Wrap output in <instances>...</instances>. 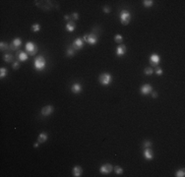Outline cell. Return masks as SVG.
Returning a JSON list of instances; mask_svg holds the SVG:
<instances>
[{
	"mask_svg": "<svg viewBox=\"0 0 185 177\" xmlns=\"http://www.w3.org/2000/svg\"><path fill=\"white\" fill-rule=\"evenodd\" d=\"M46 66V61L43 56H38L35 60V68L37 71H42L44 70Z\"/></svg>",
	"mask_w": 185,
	"mask_h": 177,
	"instance_id": "6da1fadb",
	"label": "cell"
},
{
	"mask_svg": "<svg viewBox=\"0 0 185 177\" xmlns=\"http://www.w3.org/2000/svg\"><path fill=\"white\" fill-rule=\"evenodd\" d=\"M130 20H131V13L127 10H123L121 11L120 13V21L121 24L126 26L130 23Z\"/></svg>",
	"mask_w": 185,
	"mask_h": 177,
	"instance_id": "7a4b0ae2",
	"label": "cell"
},
{
	"mask_svg": "<svg viewBox=\"0 0 185 177\" xmlns=\"http://www.w3.org/2000/svg\"><path fill=\"white\" fill-rule=\"evenodd\" d=\"M112 81V77L108 73H103L100 76V83L103 86H108Z\"/></svg>",
	"mask_w": 185,
	"mask_h": 177,
	"instance_id": "3957f363",
	"label": "cell"
},
{
	"mask_svg": "<svg viewBox=\"0 0 185 177\" xmlns=\"http://www.w3.org/2000/svg\"><path fill=\"white\" fill-rule=\"evenodd\" d=\"M26 50H27V52H28L30 56H34L37 54V47L33 43V42H31V41H29L26 43Z\"/></svg>",
	"mask_w": 185,
	"mask_h": 177,
	"instance_id": "277c9868",
	"label": "cell"
},
{
	"mask_svg": "<svg viewBox=\"0 0 185 177\" xmlns=\"http://www.w3.org/2000/svg\"><path fill=\"white\" fill-rule=\"evenodd\" d=\"M83 39H84V41L88 42L89 44H92V45H94V44H96L97 41H98V37H97L96 34H90V35L85 36Z\"/></svg>",
	"mask_w": 185,
	"mask_h": 177,
	"instance_id": "5b68a950",
	"label": "cell"
},
{
	"mask_svg": "<svg viewBox=\"0 0 185 177\" xmlns=\"http://www.w3.org/2000/svg\"><path fill=\"white\" fill-rule=\"evenodd\" d=\"M83 46H84V39L80 38V37L76 38L74 41H73V43L71 44V47L74 50H80V49L83 48Z\"/></svg>",
	"mask_w": 185,
	"mask_h": 177,
	"instance_id": "8992f818",
	"label": "cell"
},
{
	"mask_svg": "<svg viewBox=\"0 0 185 177\" xmlns=\"http://www.w3.org/2000/svg\"><path fill=\"white\" fill-rule=\"evenodd\" d=\"M21 45H22V39L20 37H16L13 39L12 43L9 45V49L10 50H17L20 48Z\"/></svg>",
	"mask_w": 185,
	"mask_h": 177,
	"instance_id": "52a82bcc",
	"label": "cell"
},
{
	"mask_svg": "<svg viewBox=\"0 0 185 177\" xmlns=\"http://www.w3.org/2000/svg\"><path fill=\"white\" fill-rule=\"evenodd\" d=\"M159 61H160V58H159V56L156 54V53H153L152 55L150 56V59H149V62H150V64L152 66H157L158 65V63H159Z\"/></svg>",
	"mask_w": 185,
	"mask_h": 177,
	"instance_id": "ba28073f",
	"label": "cell"
},
{
	"mask_svg": "<svg viewBox=\"0 0 185 177\" xmlns=\"http://www.w3.org/2000/svg\"><path fill=\"white\" fill-rule=\"evenodd\" d=\"M152 91H153V88H152V86L149 84H145L143 85L141 88H140V92L142 94H144V95H147L149 94L150 93H152Z\"/></svg>",
	"mask_w": 185,
	"mask_h": 177,
	"instance_id": "9c48e42d",
	"label": "cell"
},
{
	"mask_svg": "<svg viewBox=\"0 0 185 177\" xmlns=\"http://www.w3.org/2000/svg\"><path fill=\"white\" fill-rule=\"evenodd\" d=\"M112 165H111L110 163H105V164H103L101 166V169H100V171L102 172V174H108V173H110L111 171H112Z\"/></svg>",
	"mask_w": 185,
	"mask_h": 177,
	"instance_id": "30bf717a",
	"label": "cell"
},
{
	"mask_svg": "<svg viewBox=\"0 0 185 177\" xmlns=\"http://www.w3.org/2000/svg\"><path fill=\"white\" fill-rule=\"evenodd\" d=\"M53 112V106L51 105H46L41 108V115L42 116H48Z\"/></svg>",
	"mask_w": 185,
	"mask_h": 177,
	"instance_id": "8fae6325",
	"label": "cell"
},
{
	"mask_svg": "<svg viewBox=\"0 0 185 177\" xmlns=\"http://www.w3.org/2000/svg\"><path fill=\"white\" fill-rule=\"evenodd\" d=\"M28 54L26 53V52H24V51H17V53H16V58L18 59L19 61H26L27 59H28Z\"/></svg>",
	"mask_w": 185,
	"mask_h": 177,
	"instance_id": "7c38bea8",
	"label": "cell"
},
{
	"mask_svg": "<svg viewBox=\"0 0 185 177\" xmlns=\"http://www.w3.org/2000/svg\"><path fill=\"white\" fill-rule=\"evenodd\" d=\"M143 155H144V158L146 159H148V160H151V159L154 158V153H153V150L150 149V148H146Z\"/></svg>",
	"mask_w": 185,
	"mask_h": 177,
	"instance_id": "4fadbf2b",
	"label": "cell"
},
{
	"mask_svg": "<svg viewBox=\"0 0 185 177\" xmlns=\"http://www.w3.org/2000/svg\"><path fill=\"white\" fill-rule=\"evenodd\" d=\"M126 53V46L124 44H120L119 46L116 48V55L117 56H122Z\"/></svg>",
	"mask_w": 185,
	"mask_h": 177,
	"instance_id": "5bb4252c",
	"label": "cell"
},
{
	"mask_svg": "<svg viewBox=\"0 0 185 177\" xmlns=\"http://www.w3.org/2000/svg\"><path fill=\"white\" fill-rule=\"evenodd\" d=\"M72 173H73V176L75 177H79L82 175V173H83V169L81 168V166H75L73 168V170H72Z\"/></svg>",
	"mask_w": 185,
	"mask_h": 177,
	"instance_id": "9a60e30c",
	"label": "cell"
},
{
	"mask_svg": "<svg viewBox=\"0 0 185 177\" xmlns=\"http://www.w3.org/2000/svg\"><path fill=\"white\" fill-rule=\"evenodd\" d=\"M71 91H72L74 93H81V91H82V86L79 84V83H75V84L71 87Z\"/></svg>",
	"mask_w": 185,
	"mask_h": 177,
	"instance_id": "2e32d148",
	"label": "cell"
},
{
	"mask_svg": "<svg viewBox=\"0 0 185 177\" xmlns=\"http://www.w3.org/2000/svg\"><path fill=\"white\" fill-rule=\"evenodd\" d=\"M76 28V24H75L74 21H69L67 24H66V30L68 32H73Z\"/></svg>",
	"mask_w": 185,
	"mask_h": 177,
	"instance_id": "e0dca14e",
	"label": "cell"
},
{
	"mask_svg": "<svg viewBox=\"0 0 185 177\" xmlns=\"http://www.w3.org/2000/svg\"><path fill=\"white\" fill-rule=\"evenodd\" d=\"M47 140V134L46 133H40L39 135H38V138H37V142L39 143V144H41V143H44L45 141Z\"/></svg>",
	"mask_w": 185,
	"mask_h": 177,
	"instance_id": "ac0fdd59",
	"label": "cell"
},
{
	"mask_svg": "<svg viewBox=\"0 0 185 177\" xmlns=\"http://www.w3.org/2000/svg\"><path fill=\"white\" fill-rule=\"evenodd\" d=\"M3 59H4L5 62L11 63V62H13V60H14V56L12 55V54H5L4 57H3Z\"/></svg>",
	"mask_w": 185,
	"mask_h": 177,
	"instance_id": "d6986e66",
	"label": "cell"
},
{
	"mask_svg": "<svg viewBox=\"0 0 185 177\" xmlns=\"http://www.w3.org/2000/svg\"><path fill=\"white\" fill-rule=\"evenodd\" d=\"M176 177H184L185 176V170L184 169H179L177 170L175 173Z\"/></svg>",
	"mask_w": 185,
	"mask_h": 177,
	"instance_id": "ffe728a7",
	"label": "cell"
},
{
	"mask_svg": "<svg viewBox=\"0 0 185 177\" xmlns=\"http://www.w3.org/2000/svg\"><path fill=\"white\" fill-rule=\"evenodd\" d=\"M66 54H67V56H69V57H72V56H74V54H75V50L72 48V47L70 46L68 49H67Z\"/></svg>",
	"mask_w": 185,
	"mask_h": 177,
	"instance_id": "44dd1931",
	"label": "cell"
},
{
	"mask_svg": "<svg viewBox=\"0 0 185 177\" xmlns=\"http://www.w3.org/2000/svg\"><path fill=\"white\" fill-rule=\"evenodd\" d=\"M0 49H1V51L7 50V49H9V45H8L7 43H5V42L1 41V43H0Z\"/></svg>",
	"mask_w": 185,
	"mask_h": 177,
	"instance_id": "7402d4cb",
	"label": "cell"
},
{
	"mask_svg": "<svg viewBox=\"0 0 185 177\" xmlns=\"http://www.w3.org/2000/svg\"><path fill=\"white\" fill-rule=\"evenodd\" d=\"M143 4H144L145 7H151L154 4V1L153 0H144L143 1Z\"/></svg>",
	"mask_w": 185,
	"mask_h": 177,
	"instance_id": "603a6c76",
	"label": "cell"
},
{
	"mask_svg": "<svg viewBox=\"0 0 185 177\" xmlns=\"http://www.w3.org/2000/svg\"><path fill=\"white\" fill-rule=\"evenodd\" d=\"M5 76H7V69L6 68H1L0 69V78H4Z\"/></svg>",
	"mask_w": 185,
	"mask_h": 177,
	"instance_id": "cb8c5ba5",
	"label": "cell"
},
{
	"mask_svg": "<svg viewBox=\"0 0 185 177\" xmlns=\"http://www.w3.org/2000/svg\"><path fill=\"white\" fill-rule=\"evenodd\" d=\"M144 73H145V75H152L153 73H154V70L151 68V67H147V68H145V70H144Z\"/></svg>",
	"mask_w": 185,
	"mask_h": 177,
	"instance_id": "d4e9b609",
	"label": "cell"
},
{
	"mask_svg": "<svg viewBox=\"0 0 185 177\" xmlns=\"http://www.w3.org/2000/svg\"><path fill=\"white\" fill-rule=\"evenodd\" d=\"M114 40L117 42V43H120L123 41V37L121 36V35H116L115 37H114Z\"/></svg>",
	"mask_w": 185,
	"mask_h": 177,
	"instance_id": "484cf974",
	"label": "cell"
},
{
	"mask_svg": "<svg viewBox=\"0 0 185 177\" xmlns=\"http://www.w3.org/2000/svg\"><path fill=\"white\" fill-rule=\"evenodd\" d=\"M39 30H40V26H39L38 24H34V25L32 26V31L35 32V33H37Z\"/></svg>",
	"mask_w": 185,
	"mask_h": 177,
	"instance_id": "4316f807",
	"label": "cell"
},
{
	"mask_svg": "<svg viewBox=\"0 0 185 177\" xmlns=\"http://www.w3.org/2000/svg\"><path fill=\"white\" fill-rule=\"evenodd\" d=\"M114 171H115V173L118 174V175H120V174L123 173V169H122L120 166H116V167L114 168Z\"/></svg>",
	"mask_w": 185,
	"mask_h": 177,
	"instance_id": "83f0119b",
	"label": "cell"
},
{
	"mask_svg": "<svg viewBox=\"0 0 185 177\" xmlns=\"http://www.w3.org/2000/svg\"><path fill=\"white\" fill-rule=\"evenodd\" d=\"M70 19H71L72 21H76V20H78V19H79V15H78V13H73V14H71V15H70Z\"/></svg>",
	"mask_w": 185,
	"mask_h": 177,
	"instance_id": "f1b7e54d",
	"label": "cell"
},
{
	"mask_svg": "<svg viewBox=\"0 0 185 177\" xmlns=\"http://www.w3.org/2000/svg\"><path fill=\"white\" fill-rule=\"evenodd\" d=\"M152 146V143L150 142V141H145L144 143H143V147L146 149V148H150Z\"/></svg>",
	"mask_w": 185,
	"mask_h": 177,
	"instance_id": "f546056e",
	"label": "cell"
},
{
	"mask_svg": "<svg viewBox=\"0 0 185 177\" xmlns=\"http://www.w3.org/2000/svg\"><path fill=\"white\" fill-rule=\"evenodd\" d=\"M163 73H164L163 69L159 68V67H157V69H156V74H157V76H160V75H163Z\"/></svg>",
	"mask_w": 185,
	"mask_h": 177,
	"instance_id": "4dcf8cb0",
	"label": "cell"
},
{
	"mask_svg": "<svg viewBox=\"0 0 185 177\" xmlns=\"http://www.w3.org/2000/svg\"><path fill=\"white\" fill-rule=\"evenodd\" d=\"M19 68H20V64H19L18 61L14 62V63H13V69H15V70H18Z\"/></svg>",
	"mask_w": 185,
	"mask_h": 177,
	"instance_id": "1f68e13d",
	"label": "cell"
},
{
	"mask_svg": "<svg viewBox=\"0 0 185 177\" xmlns=\"http://www.w3.org/2000/svg\"><path fill=\"white\" fill-rule=\"evenodd\" d=\"M103 12H104V13H109V12H110V8H109L108 6H104V7H103Z\"/></svg>",
	"mask_w": 185,
	"mask_h": 177,
	"instance_id": "d6a6232c",
	"label": "cell"
},
{
	"mask_svg": "<svg viewBox=\"0 0 185 177\" xmlns=\"http://www.w3.org/2000/svg\"><path fill=\"white\" fill-rule=\"evenodd\" d=\"M152 97H153V98H157V93H152Z\"/></svg>",
	"mask_w": 185,
	"mask_h": 177,
	"instance_id": "836d02e7",
	"label": "cell"
},
{
	"mask_svg": "<svg viewBox=\"0 0 185 177\" xmlns=\"http://www.w3.org/2000/svg\"><path fill=\"white\" fill-rule=\"evenodd\" d=\"M64 19H65V20H67V21H68V20L70 19V16H68V15H65V16H64Z\"/></svg>",
	"mask_w": 185,
	"mask_h": 177,
	"instance_id": "e575fe53",
	"label": "cell"
},
{
	"mask_svg": "<svg viewBox=\"0 0 185 177\" xmlns=\"http://www.w3.org/2000/svg\"><path fill=\"white\" fill-rule=\"evenodd\" d=\"M38 144H39V143H38V142H37V143H35V145H34V147H35V148H37V147H38Z\"/></svg>",
	"mask_w": 185,
	"mask_h": 177,
	"instance_id": "d590c367",
	"label": "cell"
}]
</instances>
